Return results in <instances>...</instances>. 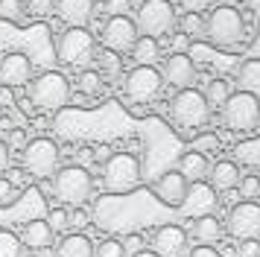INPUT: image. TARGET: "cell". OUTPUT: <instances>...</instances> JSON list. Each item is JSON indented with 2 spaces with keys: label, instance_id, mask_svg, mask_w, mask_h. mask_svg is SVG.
Wrapping results in <instances>:
<instances>
[{
  "label": "cell",
  "instance_id": "7",
  "mask_svg": "<svg viewBox=\"0 0 260 257\" xmlns=\"http://www.w3.org/2000/svg\"><path fill=\"white\" fill-rule=\"evenodd\" d=\"M170 117L176 120L181 128H199L208 123L211 117V105L205 100V93L196 88H181L170 103Z\"/></svg>",
  "mask_w": 260,
  "mask_h": 257
},
{
  "label": "cell",
  "instance_id": "24",
  "mask_svg": "<svg viewBox=\"0 0 260 257\" xmlns=\"http://www.w3.org/2000/svg\"><path fill=\"white\" fill-rule=\"evenodd\" d=\"M237 88L260 97V58H246L237 68Z\"/></svg>",
  "mask_w": 260,
  "mask_h": 257
},
{
  "label": "cell",
  "instance_id": "49",
  "mask_svg": "<svg viewBox=\"0 0 260 257\" xmlns=\"http://www.w3.org/2000/svg\"><path fill=\"white\" fill-rule=\"evenodd\" d=\"M216 3H219V6H237L240 0H216Z\"/></svg>",
  "mask_w": 260,
  "mask_h": 257
},
{
  "label": "cell",
  "instance_id": "6",
  "mask_svg": "<svg viewBox=\"0 0 260 257\" xmlns=\"http://www.w3.org/2000/svg\"><path fill=\"white\" fill-rule=\"evenodd\" d=\"M222 120L231 132H254L260 126V100L254 93L231 91V97L222 103Z\"/></svg>",
  "mask_w": 260,
  "mask_h": 257
},
{
  "label": "cell",
  "instance_id": "42",
  "mask_svg": "<svg viewBox=\"0 0 260 257\" xmlns=\"http://www.w3.org/2000/svg\"><path fill=\"white\" fill-rule=\"evenodd\" d=\"M187 257H222V254H219L213 245H196V248H193Z\"/></svg>",
  "mask_w": 260,
  "mask_h": 257
},
{
  "label": "cell",
  "instance_id": "46",
  "mask_svg": "<svg viewBox=\"0 0 260 257\" xmlns=\"http://www.w3.org/2000/svg\"><path fill=\"white\" fill-rule=\"evenodd\" d=\"M91 158H94V152H91V149H82V152H79V167L91 164Z\"/></svg>",
  "mask_w": 260,
  "mask_h": 257
},
{
  "label": "cell",
  "instance_id": "44",
  "mask_svg": "<svg viewBox=\"0 0 260 257\" xmlns=\"http://www.w3.org/2000/svg\"><path fill=\"white\" fill-rule=\"evenodd\" d=\"M9 167V146H6V140H0V173Z\"/></svg>",
  "mask_w": 260,
  "mask_h": 257
},
{
  "label": "cell",
  "instance_id": "36",
  "mask_svg": "<svg viewBox=\"0 0 260 257\" xmlns=\"http://www.w3.org/2000/svg\"><path fill=\"white\" fill-rule=\"evenodd\" d=\"M26 132L24 128H12V132H9V138H6V146H9V149H24L26 146Z\"/></svg>",
  "mask_w": 260,
  "mask_h": 257
},
{
  "label": "cell",
  "instance_id": "17",
  "mask_svg": "<svg viewBox=\"0 0 260 257\" xmlns=\"http://www.w3.org/2000/svg\"><path fill=\"white\" fill-rule=\"evenodd\" d=\"M187 178L178 173V170H167V173L158 175V181H155V196L164 202L167 208H178L181 202H184V193H187Z\"/></svg>",
  "mask_w": 260,
  "mask_h": 257
},
{
  "label": "cell",
  "instance_id": "32",
  "mask_svg": "<svg viewBox=\"0 0 260 257\" xmlns=\"http://www.w3.org/2000/svg\"><path fill=\"white\" fill-rule=\"evenodd\" d=\"M24 6L29 15H36V18H47L50 12L56 9V0H24Z\"/></svg>",
  "mask_w": 260,
  "mask_h": 257
},
{
  "label": "cell",
  "instance_id": "43",
  "mask_svg": "<svg viewBox=\"0 0 260 257\" xmlns=\"http://www.w3.org/2000/svg\"><path fill=\"white\" fill-rule=\"evenodd\" d=\"M123 251H132V254H135V251H141V240H138L135 234L126 237V240H123Z\"/></svg>",
  "mask_w": 260,
  "mask_h": 257
},
{
  "label": "cell",
  "instance_id": "39",
  "mask_svg": "<svg viewBox=\"0 0 260 257\" xmlns=\"http://www.w3.org/2000/svg\"><path fill=\"white\" fill-rule=\"evenodd\" d=\"M100 65L106 68V73L114 76V73H117V53H111V50H108V53H100Z\"/></svg>",
  "mask_w": 260,
  "mask_h": 257
},
{
  "label": "cell",
  "instance_id": "12",
  "mask_svg": "<svg viewBox=\"0 0 260 257\" xmlns=\"http://www.w3.org/2000/svg\"><path fill=\"white\" fill-rule=\"evenodd\" d=\"M135 41H138V26H135V21L129 15H111L106 21V26H103V44H106V50L123 56V53L132 50Z\"/></svg>",
  "mask_w": 260,
  "mask_h": 257
},
{
  "label": "cell",
  "instance_id": "1",
  "mask_svg": "<svg viewBox=\"0 0 260 257\" xmlns=\"http://www.w3.org/2000/svg\"><path fill=\"white\" fill-rule=\"evenodd\" d=\"M205 38L219 50H234L243 44L246 35V23L237 6H216V9L205 18Z\"/></svg>",
  "mask_w": 260,
  "mask_h": 257
},
{
  "label": "cell",
  "instance_id": "2",
  "mask_svg": "<svg viewBox=\"0 0 260 257\" xmlns=\"http://www.w3.org/2000/svg\"><path fill=\"white\" fill-rule=\"evenodd\" d=\"M56 58L64 68H88L96 58V38L85 26H68L59 35V44H56Z\"/></svg>",
  "mask_w": 260,
  "mask_h": 257
},
{
  "label": "cell",
  "instance_id": "50",
  "mask_svg": "<svg viewBox=\"0 0 260 257\" xmlns=\"http://www.w3.org/2000/svg\"><path fill=\"white\" fill-rule=\"evenodd\" d=\"M26 257H36V254H26Z\"/></svg>",
  "mask_w": 260,
  "mask_h": 257
},
{
  "label": "cell",
  "instance_id": "16",
  "mask_svg": "<svg viewBox=\"0 0 260 257\" xmlns=\"http://www.w3.org/2000/svg\"><path fill=\"white\" fill-rule=\"evenodd\" d=\"M161 79L170 82L173 88H190L193 79H196V65H193V58L187 53H173V56H167L164 68H161Z\"/></svg>",
  "mask_w": 260,
  "mask_h": 257
},
{
  "label": "cell",
  "instance_id": "20",
  "mask_svg": "<svg viewBox=\"0 0 260 257\" xmlns=\"http://www.w3.org/2000/svg\"><path fill=\"white\" fill-rule=\"evenodd\" d=\"M53 240H56V231L50 228L47 219H32V222H26L24 237H21V243H24L26 248H36V251H41V248H50V245H53Z\"/></svg>",
  "mask_w": 260,
  "mask_h": 257
},
{
  "label": "cell",
  "instance_id": "30",
  "mask_svg": "<svg viewBox=\"0 0 260 257\" xmlns=\"http://www.w3.org/2000/svg\"><path fill=\"white\" fill-rule=\"evenodd\" d=\"M94 257H126V251H123V243L120 240L108 237L100 245H94Z\"/></svg>",
  "mask_w": 260,
  "mask_h": 257
},
{
  "label": "cell",
  "instance_id": "25",
  "mask_svg": "<svg viewBox=\"0 0 260 257\" xmlns=\"http://www.w3.org/2000/svg\"><path fill=\"white\" fill-rule=\"evenodd\" d=\"M132 58H135V65H155L158 58H161V47L155 38L149 35H138V41L132 44Z\"/></svg>",
  "mask_w": 260,
  "mask_h": 257
},
{
  "label": "cell",
  "instance_id": "15",
  "mask_svg": "<svg viewBox=\"0 0 260 257\" xmlns=\"http://www.w3.org/2000/svg\"><path fill=\"white\" fill-rule=\"evenodd\" d=\"M32 76V61L26 53H6L0 58V85L6 88H21Z\"/></svg>",
  "mask_w": 260,
  "mask_h": 257
},
{
  "label": "cell",
  "instance_id": "23",
  "mask_svg": "<svg viewBox=\"0 0 260 257\" xmlns=\"http://www.w3.org/2000/svg\"><path fill=\"white\" fill-rule=\"evenodd\" d=\"M56 257H94V243L85 234L73 231L56 245Z\"/></svg>",
  "mask_w": 260,
  "mask_h": 257
},
{
  "label": "cell",
  "instance_id": "31",
  "mask_svg": "<svg viewBox=\"0 0 260 257\" xmlns=\"http://www.w3.org/2000/svg\"><path fill=\"white\" fill-rule=\"evenodd\" d=\"M237 187H240V196L243 199H257L260 196V175H246V178L237 181Z\"/></svg>",
  "mask_w": 260,
  "mask_h": 257
},
{
  "label": "cell",
  "instance_id": "19",
  "mask_svg": "<svg viewBox=\"0 0 260 257\" xmlns=\"http://www.w3.org/2000/svg\"><path fill=\"white\" fill-rule=\"evenodd\" d=\"M187 237H193L199 245H213L219 243V237H222V222L216 219L213 213H205V216H196L193 225H190Z\"/></svg>",
  "mask_w": 260,
  "mask_h": 257
},
{
  "label": "cell",
  "instance_id": "22",
  "mask_svg": "<svg viewBox=\"0 0 260 257\" xmlns=\"http://www.w3.org/2000/svg\"><path fill=\"white\" fill-rule=\"evenodd\" d=\"M208 155H202V152H196V149H190V152H184L181 158H178V173L184 175L187 181H202L205 175H208Z\"/></svg>",
  "mask_w": 260,
  "mask_h": 257
},
{
  "label": "cell",
  "instance_id": "5",
  "mask_svg": "<svg viewBox=\"0 0 260 257\" xmlns=\"http://www.w3.org/2000/svg\"><path fill=\"white\" fill-rule=\"evenodd\" d=\"M91 190H94V178L79 164L59 167L53 173V196L59 202H64V205H82V202H88Z\"/></svg>",
  "mask_w": 260,
  "mask_h": 257
},
{
  "label": "cell",
  "instance_id": "14",
  "mask_svg": "<svg viewBox=\"0 0 260 257\" xmlns=\"http://www.w3.org/2000/svg\"><path fill=\"white\" fill-rule=\"evenodd\" d=\"M152 243H155L152 251L158 257H184L187 254L190 237H187V231H184L181 225H161V228L155 231Z\"/></svg>",
  "mask_w": 260,
  "mask_h": 257
},
{
  "label": "cell",
  "instance_id": "47",
  "mask_svg": "<svg viewBox=\"0 0 260 257\" xmlns=\"http://www.w3.org/2000/svg\"><path fill=\"white\" fill-rule=\"evenodd\" d=\"M0 103H12V93H9V88H6V85L0 88Z\"/></svg>",
  "mask_w": 260,
  "mask_h": 257
},
{
  "label": "cell",
  "instance_id": "26",
  "mask_svg": "<svg viewBox=\"0 0 260 257\" xmlns=\"http://www.w3.org/2000/svg\"><path fill=\"white\" fill-rule=\"evenodd\" d=\"M100 88H103V73L94 68H82V73L76 76V91L94 97V93H100Z\"/></svg>",
  "mask_w": 260,
  "mask_h": 257
},
{
  "label": "cell",
  "instance_id": "29",
  "mask_svg": "<svg viewBox=\"0 0 260 257\" xmlns=\"http://www.w3.org/2000/svg\"><path fill=\"white\" fill-rule=\"evenodd\" d=\"M21 237L12 231H0V257H21Z\"/></svg>",
  "mask_w": 260,
  "mask_h": 257
},
{
  "label": "cell",
  "instance_id": "48",
  "mask_svg": "<svg viewBox=\"0 0 260 257\" xmlns=\"http://www.w3.org/2000/svg\"><path fill=\"white\" fill-rule=\"evenodd\" d=\"M132 257H158L155 251H149V248H141V251H135Z\"/></svg>",
  "mask_w": 260,
  "mask_h": 257
},
{
  "label": "cell",
  "instance_id": "40",
  "mask_svg": "<svg viewBox=\"0 0 260 257\" xmlns=\"http://www.w3.org/2000/svg\"><path fill=\"white\" fill-rule=\"evenodd\" d=\"M12 199H15V184L9 178H0V205L3 202H12Z\"/></svg>",
  "mask_w": 260,
  "mask_h": 257
},
{
  "label": "cell",
  "instance_id": "3",
  "mask_svg": "<svg viewBox=\"0 0 260 257\" xmlns=\"http://www.w3.org/2000/svg\"><path fill=\"white\" fill-rule=\"evenodd\" d=\"M29 100L41 111H59L71 100V82L59 70H44L29 85Z\"/></svg>",
  "mask_w": 260,
  "mask_h": 257
},
{
  "label": "cell",
  "instance_id": "4",
  "mask_svg": "<svg viewBox=\"0 0 260 257\" xmlns=\"http://www.w3.org/2000/svg\"><path fill=\"white\" fill-rule=\"evenodd\" d=\"M141 161L129 155V152H117V155H108L106 167H103V187L108 193H132L135 187L141 184Z\"/></svg>",
  "mask_w": 260,
  "mask_h": 257
},
{
  "label": "cell",
  "instance_id": "38",
  "mask_svg": "<svg viewBox=\"0 0 260 257\" xmlns=\"http://www.w3.org/2000/svg\"><path fill=\"white\" fill-rule=\"evenodd\" d=\"M129 3L132 0H106L108 15H129Z\"/></svg>",
  "mask_w": 260,
  "mask_h": 257
},
{
  "label": "cell",
  "instance_id": "41",
  "mask_svg": "<svg viewBox=\"0 0 260 257\" xmlns=\"http://www.w3.org/2000/svg\"><path fill=\"white\" fill-rule=\"evenodd\" d=\"M211 3H213V0H181V6H184L187 12H193V15H199L202 9H208Z\"/></svg>",
  "mask_w": 260,
  "mask_h": 257
},
{
  "label": "cell",
  "instance_id": "28",
  "mask_svg": "<svg viewBox=\"0 0 260 257\" xmlns=\"http://www.w3.org/2000/svg\"><path fill=\"white\" fill-rule=\"evenodd\" d=\"M0 18L3 21H12V23H21L26 18L24 0H0Z\"/></svg>",
  "mask_w": 260,
  "mask_h": 257
},
{
  "label": "cell",
  "instance_id": "9",
  "mask_svg": "<svg viewBox=\"0 0 260 257\" xmlns=\"http://www.w3.org/2000/svg\"><path fill=\"white\" fill-rule=\"evenodd\" d=\"M161 88H164V79L155 65H135L123 79V93L132 103H152Z\"/></svg>",
  "mask_w": 260,
  "mask_h": 257
},
{
  "label": "cell",
  "instance_id": "45",
  "mask_svg": "<svg viewBox=\"0 0 260 257\" xmlns=\"http://www.w3.org/2000/svg\"><path fill=\"white\" fill-rule=\"evenodd\" d=\"M187 41H190L187 35H184V33H178V35H176V41H173V44H176V53H184V47H187Z\"/></svg>",
  "mask_w": 260,
  "mask_h": 257
},
{
  "label": "cell",
  "instance_id": "34",
  "mask_svg": "<svg viewBox=\"0 0 260 257\" xmlns=\"http://www.w3.org/2000/svg\"><path fill=\"white\" fill-rule=\"evenodd\" d=\"M237 257H260V240H240Z\"/></svg>",
  "mask_w": 260,
  "mask_h": 257
},
{
  "label": "cell",
  "instance_id": "8",
  "mask_svg": "<svg viewBox=\"0 0 260 257\" xmlns=\"http://www.w3.org/2000/svg\"><path fill=\"white\" fill-rule=\"evenodd\" d=\"M132 21L138 26V35L161 38V35H167L176 26V6L170 0H143Z\"/></svg>",
  "mask_w": 260,
  "mask_h": 257
},
{
  "label": "cell",
  "instance_id": "13",
  "mask_svg": "<svg viewBox=\"0 0 260 257\" xmlns=\"http://www.w3.org/2000/svg\"><path fill=\"white\" fill-rule=\"evenodd\" d=\"M216 190L205 181H190L187 184V193H184V202L178 205V210L184 216H205V213H213L216 208Z\"/></svg>",
  "mask_w": 260,
  "mask_h": 257
},
{
  "label": "cell",
  "instance_id": "11",
  "mask_svg": "<svg viewBox=\"0 0 260 257\" xmlns=\"http://www.w3.org/2000/svg\"><path fill=\"white\" fill-rule=\"evenodd\" d=\"M228 234L237 237V240H257L260 237V205L254 199H243L231 208Z\"/></svg>",
  "mask_w": 260,
  "mask_h": 257
},
{
  "label": "cell",
  "instance_id": "21",
  "mask_svg": "<svg viewBox=\"0 0 260 257\" xmlns=\"http://www.w3.org/2000/svg\"><path fill=\"white\" fill-rule=\"evenodd\" d=\"M208 175H211V187L219 193V190H234L237 181H240V170H237L234 161H216L208 167Z\"/></svg>",
  "mask_w": 260,
  "mask_h": 257
},
{
  "label": "cell",
  "instance_id": "18",
  "mask_svg": "<svg viewBox=\"0 0 260 257\" xmlns=\"http://www.w3.org/2000/svg\"><path fill=\"white\" fill-rule=\"evenodd\" d=\"M96 0H56V15L68 26H85L94 18Z\"/></svg>",
  "mask_w": 260,
  "mask_h": 257
},
{
  "label": "cell",
  "instance_id": "35",
  "mask_svg": "<svg viewBox=\"0 0 260 257\" xmlns=\"http://www.w3.org/2000/svg\"><path fill=\"white\" fill-rule=\"evenodd\" d=\"M50 228L53 231H61V228H68V222H71V216H68V210H61V208H56L53 213H50Z\"/></svg>",
  "mask_w": 260,
  "mask_h": 257
},
{
  "label": "cell",
  "instance_id": "33",
  "mask_svg": "<svg viewBox=\"0 0 260 257\" xmlns=\"http://www.w3.org/2000/svg\"><path fill=\"white\" fill-rule=\"evenodd\" d=\"M202 33H205V21H202L199 15L187 12V18H184V35H202Z\"/></svg>",
  "mask_w": 260,
  "mask_h": 257
},
{
  "label": "cell",
  "instance_id": "27",
  "mask_svg": "<svg viewBox=\"0 0 260 257\" xmlns=\"http://www.w3.org/2000/svg\"><path fill=\"white\" fill-rule=\"evenodd\" d=\"M231 97V88H228V82L225 79H211L208 82V88H205V100L211 108H222V103Z\"/></svg>",
  "mask_w": 260,
  "mask_h": 257
},
{
  "label": "cell",
  "instance_id": "37",
  "mask_svg": "<svg viewBox=\"0 0 260 257\" xmlns=\"http://www.w3.org/2000/svg\"><path fill=\"white\" fill-rule=\"evenodd\" d=\"M216 146H219V140L213 138V135H202V138L193 143V149L202 152V155H205V152H211V149H216Z\"/></svg>",
  "mask_w": 260,
  "mask_h": 257
},
{
  "label": "cell",
  "instance_id": "10",
  "mask_svg": "<svg viewBox=\"0 0 260 257\" xmlns=\"http://www.w3.org/2000/svg\"><path fill=\"white\" fill-rule=\"evenodd\" d=\"M21 152H24V170L36 178H50L59 170V146L50 138L26 140V146Z\"/></svg>",
  "mask_w": 260,
  "mask_h": 257
}]
</instances>
